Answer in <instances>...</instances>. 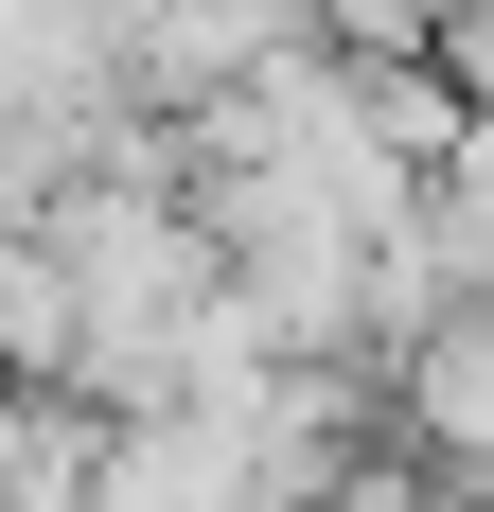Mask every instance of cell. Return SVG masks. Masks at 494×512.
I'll use <instances>...</instances> for the list:
<instances>
[{
    "instance_id": "obj_1",
    "label": "cell",
    "mask_w": 494,
    "mask_h": 512,
    "mask_svg": "<svg viewBox=\"0 0 494 512\" xmlns=\"http://www.w3.org/2000/svg\"><path fill=\"white\" fill-rule=\"evenodd\" d=\"M424 407H442L459 442L494 460V336H442V354H424Z\"/></svg>"
}]
</instances>
